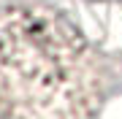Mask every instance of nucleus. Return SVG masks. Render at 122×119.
I'll return each instance as SVG.
<instances>
[{
	"instance_id": "f257e3e1",
	"label": "nucleus",
	"mask_w": 122,
	"mask_h": 119,
	"mask_svg": "<svg viewBox=\"0 0 122 119\" xmlns=\"http://www.w3.org/2000/svg\"><path fill=\"white\" fill-rule=\"evenodd\" d=\"M103 71L81 33L44 5L0 14V119H90Z\"/></svg>"
}]
</instances>
